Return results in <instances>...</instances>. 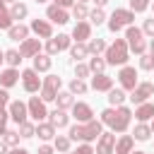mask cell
I'll list each match as a JSON object with an SVG mask.
<instances>
[{"label": "cell", "instance_id": "obj_1", "mask_svg": "<svg viewBox=\"0 0 154 154\" xmlns=\"http://www.w3.org/2000/svg\"><path fill=\"white\" fill-rule=\"evenodd\" d=\"M130 120H132V111L128 106H118V108L111 106V108H106L101 113V123L108 125L111 132H125L128 125H130Z\"/></svg>", "mask_w": 154, "mask_h": 154}, {"label": "cell", "instance_id": "obj_2", "mask_svg": "<svg viewBox=\"0 0 154 154\" xmlns=\"http://www.w3.org/2000/svg\"><path fill=\"white\" fill-rule=\"evenodd\" d=\"M103 123L101 120H89V123H77V125H72L70 128V132H67V137L70 140H79V142H84V144H89V142H94V140H99L101 137V132H103V128H101Z\"/></svg>", "mask_w": 154, "mask_h": 154}, {"label": "cell", "instance_id": "obj_3", "mask_svg": "<svg viewBox=\"0 0 154 154\" xmlns=\"http://www.w3.org/2000/svg\"><path fill=\"white\" fill-rule=\"evenodd\" d=\"M128 58H130V46H128V41L125 38H116L108 48H106V63L108 65H125L128 63Z\"/></svg>", "mask_w": 154, "mask_h": 154}, {"label": "cell", "instance_id": "obj_4", "mask_svg": "<svg viewBox=\"0 0 154 154\" xmlns=\"http://www.w3.org/2000/svg\"><path fill=\"white\" fill-rule=\"evenodd\" d=\"M125 41H128V46H130L132 53H137V55H144L147 53V41H144V31L142 29L128 26L125 29Z\"/></svg>", "mask_w": 154, "mask_h": 154}, {"label": "cell", "instance_id": "obj_5", "mask_svg": "<svg viewBox=\"0 0 154 154\" xmlns=\"http://www.w3.org/2000/svg\"><path fill=\"white\" fill-rule=\"evenodd\" d=\"M132 22H135V12L132 10H113V14H111V19L106 24H108V29L113 34H118L123 26H132Z\"/></svg>", "mask_w": 154, "mask_h": 154}, {"label": "cell", "instance_id": "obj_6", "mask_svg": "<svg viewBox=\"0 0 154 154\" xmlns=\"http://www.w3.org/2000/svg\"><path fill=\"white\" fill-rule=\"evenodd\" d=\"M60 84H63V79L58 77V75H48L46 79H43V87H41V99L48 103V101H55V96H58V91H60Z\"/></svg>", "mask_w": 154, "mask_h": 154}, {"label": "cell", "instance_id": "obj_7", "mask_svg": "<svg viewBox=\"0 0 154 154\" xmlns=\"http://www.w3.org/2000/svg\"><path fill=\"white\" fill-rule=\"evenodd\" d=\"M70 46H72V36H67V34H58V36H53V38H48V41H46V53L53 58L55 53L67 51Z\"/></svg>", "mask_w": 154, "mask_h": 154}, {"label": "cell", "instance_id": "obj_8", "mask_svg": "<svg viewBox=\"0 0 154 154\" xmlns=\"http://www.w3.org/2000/svg\"><path fill=\"white\" fill-rule=\"evenodd\" d=\"M118 82H120V89L123 91H132L140 82H137V70L130 67V65H123L120 72H118Z\"/></svg>", "mask_w": 154, "mask_h": 154}, {"label": "cell", "instance_id": "obj_9", "mask_svg": "<svg viewBox=\"0 0 154 154\" xmlns=\"http://www.w3.org/2000/svg\"><path fill=\"white\" fill-rule=\"evenodd\" d=\"M22 87H24V91H29V94H36V91H41L43 82L38 79V72H36L34 67H26V70H22Z\"/></svg>", "mask_w": 154, "mask_h": 154}, {"label": "cell", "instance_id": "obj_10", "mask_svg": "<svg viewBox=\"0 0 154 154\" xmlns=\"http://www.w3.org/2000/svg\"><path fill=\"white\" fill-rule=\"evenodd\" d=\"M26 108H29V116L36 123H43V118H48V108H46V101L41 96H31L26 101Z\"/></svg>", "mask_w": 154, "mask_h": 154}, {"label": "cell", "instance_id": "obj_11", "mask_svg": "<svg viewBox=\"0 0 154 154\" xmlns=\"http://www.w3.org/2000/svg\"><path fill=\"white\" fill-rule=\"evenodd\" d=\"M149 96H154V84H152V82H140V84L130 91V101H132V103H137V106H140V103H144Z\"/></svg>", "mask_w": 154, "mask_h": 154}, {"label": "cell", "instance_id": "obj_12", "mask_svg": "<svg viewBox=\"0 0 154 154\" xmlns=\"http://www.w3.org/2000/svg\"><path fill=\"white\" fill-rule=\"evenodd\" d=\"M96 154H116V132H101L96 140Z\"/></svg>", "mask_w": 154, "mask_h": 154}, {"label": "cell", "instance_id": "obj_13", "mask_svg": "<svg viewBox=\"0 0 154 154\" xmlns=\"http://www.w3.org/2000/svg\"><path fill=\"white\" fill-rule=\"evenodd\" d=\"M7 111H10V118L14 120V123H26V116H29V108H26V103L24 101H10V106H7Z\"/></svg>", "mask_w": 154, "mask_h": 154}, {"label": "cell", "instance_id": "obj_14", "mask_svg": "<svg viewBox=\"0 0 154 154\" xmlns=\"http://www.w3.org/2000/svg\"><path fill=\"white\" fill-rule=\"evenodd\" d=\"M72 116L77 118V123H89V120H94V111H91V106L84 103V101H75Z\"/></svg>", "mask_w": 154, "mask_h": 154}, {"label": "cell", "instance_id": "obj_15", "mask_svg": "<svg viewBox=\"0 0 154 154\" xmlns=\"http://www.w3.org/2000/svg\"><path fill=\"white\" fill-rule=\"evenodd\" d=\"M46 19L53 22V24H67V22H70V14H67V10H63V7H58V5H48Z\"/></svg>", "mask_w": 154, "mask_h": 154}, {"label": "cell", "instance_id": "obj_16", "mask_svg": "<svg viewBox=\"0 0 154 154\" xmlns=\"http://www.w3.org/2000/svg\"><path fill=\"white\" fill-rule=\"evenodd\" d=\"M38 38H53V26H51V22H46V19H34L31 22V26H29Z\"/></svg>", "mask_w": 154, "mask_h": 154}, {"label": "cell", "instance_id": "obj_17", "mask_svg": "<svg viewBox=\"0 0 154 154\" xmlns=\"http://www.w3.org/2000/svg\"><path fill=\"white\" fill-rule=\"evenodd\" d=\"M72 38H75V43L89 41V38H91V24H89V22H77V24L72 26Z\"/></svg>", "mask_w": 154, "mask_h": 154}, {"label": "cell", "instance_id": "obj_18", "mask_svg": "<svg viewBox=\"0 0 154 154\" xmlns=\"http://www.w3.org/2000/svg\"><path fill=\"white\" fill-rule=\"evenodd\" d=\"M41 53V41L38 38H26V41H22V46H19V55L22 58H36Z\"/></svg>", "mask_w": 154, "mask_h": 154}, {"label": "cell", "instance_id": "obj_19", "mask_svg": "<svg viewBox=\"0 0 154 154\" xmlns=\"http://www.w3.org/2000/svg\"><path fill=\"white\" fill-rule=\"evenodd\" d=\"M91 89L94 91H111L113 89V77H108L106 72H99L91 77Z\"/></svg>", "mask_w": 154, "mask_h": 154}, {"label": "cell", "instance_id": "obj_20", "mask_svg": "<svg viewBox=\"0 0 154 154\" xmlns=\"http://www.w3.org/2000/svg\"><path fill=\"white\" fill-rule=\"evenodd\" d=\"M19 70L17 67H7V70H2L0 72V87L2 89H10V87H14L17 82H19Z\"/></svg>", "mask_w": 154, "mask_h": 154}, {"label": "cell", "instance_id": "obj_21", "mask_svg": "<svg viewBox=\"0 0 154 154\" xmlns=\"http://www.w3.org/2000/svg\"><path fill=\"white\" fill-rule=\"evenodd\" d=\"M48 123L58 130V128H67V123H70V116L65 113V111H60V108H55V111H51L48 113Z\"/></svg>", "mask_w": 154, "mask_h": 154}, {"label": "cell", "instance_id": "obj_22", "mask_svg": "<svg viewBox=\"0 0 154 154\" xmlns=\"http://www.w3.org/2000/svg\"><path fill=\"white\" fill-rule=\"evenodd\" d=\"M135 118H137L140 123H147V120H152V118H154V103H152V101H144V103H140V106L135 108Z\"/></svg>", "mask_w": 154, "mask_h": 154}, {"label": "cell", "instance_id": "obj_23", "mask_svg": "<svg viewBox=\"0 0 154 154\" xmlns=\"http://www.w3.org/2000/svg\"><path fill=\"white\" fill-rule=\"evenodd\" d=\"M29 26H24V24H14V26H10L7 29V38L10 41H26L29 38Z\"/></svg>", "mask_w": 154, "mask_h": 154}, {"label": "cell", "instance_id": "obj_24", "mask_svg": "<svg viewBox=\"0 0 154 154\" xmlns=\"http://www.w3.org/2000/svg\"><path fill=\"white\" fill-rule=\"evenodd\" d=\"M135 147V137L132 135H120L116 140V154H130Z\"/></svg>", "mask_w": 154, "mask_h": 154}, {"label": "cell", "instance_id": "obj_25", "mask_svg": "<svg viewBox=\"0 0 154 154\" xmlns=\"http://www.w3.org/2000/svg\"><path fill=\"white\" fill-rule=\"evenodd\" d=\"M36 72H48L51 67H53V58L48 55V53H38L36 58H34V65H31Z\"/></svg>", "mask_w": 154, "mask_h": 154}, {"label": "cell", "instance_id": "obj_26", "mask_svg": "<svg viewBox=\"0 0 154 154\" xmlns=\"http://www.w3.org/2000/svg\"><path fill=\"white\" fill-rule=\"evenodd\" d=\"M149 135H152V128H149L147 123H137V125H135V130H132V137H135L137 142H147V140H149Z\"/></svg>", "mask_w": 154, "mask_h": 154}, {"label": "cell", "instance_id": "obj_27", "mask_svg": "<svg viewBox=\"0 0 154 154\" xmlns=\"http://www.w3.org/2000/svg\"><path fill=\"white\" fill-rule=\"evenodd\" d=\"M55 101H58V108H60V111H67V108H72V106H75V99H72V94H70V91H58Z\"/></svg>", "mask_w": 154, "mask_h": 154}, {"label": "cell", "instance_id": "obj_28", "mask_svg": "<svg viewBox=\"0 0 154 154\" xmlns=\"http://www.w3.org/2000/svg\"><path fill=\"white\" fill-rule=\"evenodd\" d=\"M36 135L41 140H55V128L51 123H38L36 125Z\"/></svg>", "mask_w": 154, "mask_h": 154}, {"label": "cell", "instance_id": "obj_29", "mask_svg": "<svg viewBox=\"0 0 154 154\" xmlns=\"http://www.w3.org/2000/svg\"><path fill=\"white\" fill-rule=\"evenodd\" d=\"M70 144H72V140H70L67 135H55V140H53V147H55V152H60V154H67V152H70Z\"/></svg>", "mask_w": 154, "mask_h": 154}, {"label": "cell", "instance_id": "obj_30", "mask_svg": "<svg viewBox=\"0 0 154 154\" xmlns=\"http://www.w3.org/2000/svg\"><path fill=\"white\" fill-rule=\"evenodd\" d=\"M70 55H72V60H82V58H87L89 55V48H87V43H72L70 46Z\"/></svg>", "mask_w": 154, "mask_h": 154}, {"label": "cell", "instance_id": "obj_31", "mask_svg": "<svg viewBox=\"0 0 154 154\" xmlns=\"http://www.w3.org/2000/svg\"><path fill=\"white\" fill-rule=\"evenodd\" d=\"M10 14H12L14 22H19V19H24V17L29 14V7H26L24 2H14V5L10 7Z\"/></svg>", "mask_w": 154, "mask_h": 154}, {"label": "cell", "instance_id": "obj_32", "mask_svg": "<svg viewBox=\"0 0 154 154\" xmlns=\"http://www.w3.org/2000/svg\"><path fill=\"white\" fill-rule=\"evenodd\" d=\"M87 48H89V53H94V55H99V53H106V48H108V43H106L103 38H89V43H87Z\"/></svg>", "mask_w": 154, "mask_h": 154}, {"label": "cell", "instance_id": "obj_33", "mask_svg": "<svg viewBox=\"0 0 154 154\" xmlns=\"http://www.w3.org/2000/svg\"><path fill=\"white\" fill-rule=\"evenodd\" d=\"M108 103H111L113 108L123 106V103H125V91H123V89H111V91H108Z\"/></svg>", "mask_w": 154, "mask_h": 154}, {"label": "cell", "instance_id": "obj_34", "mask_svg": "<svg viewBox=\"0 0 154 154\" xmlns=\"http://www.w3.org/2000/svg\"><path fill=\"white\" fill-rule=\"evenodd\" d=\"M106 58H101V55H94V58H89V70L94 72V75H99V72H103L106 70Z\"/></svg>", "mask_w": 154, "mask_h": 154}, {"label": "cell", "instance_id": "obj_35", "mask_svg": "<svg viewBox=\"0 0 154 154\" xmlns=\"http://www.w3.org/2000/svg\"><path fill=\"white\" fill-rule=\"evenodd\" d=\"M72 17H75L77 22L89 19V10H87V5H84V2H75V7H72Z\"/></svg>", "mask_w": 154, "mask_h": 154}, {"label": "cell", "instance_id": "obj_36", "mask_svg": "<svg viewBox=\"0 0 154 154\" xmlns=\"http://www.w3.org/2000/svg\"><path fill=\"white\" fill-rule=\"evenodd\" d=\"M24 58L19 55V51H14V48H10V51H5V63L10 65V67H17L19 63H22Z\"/></svg>", "mask_w": 154, "mask_h": 154}, {"label": "cell", "instance_id": "obj_37", "mask_svg": "<svg viewBox=\"0 0 154 154\" xmlns=\"http://www.w3.org/2000/svg\"><path fill=\"white\" fill-rule=\"evenodd\" d=\"M87 89H89V84L84 82V79H72L70 82V94H87Z\"/></svg>", "mask_w": 154, "mask_h": 154}, {"label": "cell", "instance_id": "obj_38", "mask_svg": "<svg viewBox=\"0 0 154 154\" xmlns=\"http://www.w3.org/2000/svg\"><path fill=\"white\" fill-rule=\"evenodd\" d=\"M19 137H22L19 130H7V132L2 135V142H5L7 147H17V144H19Z\"/></svg>", "mask_w": 154, "mask_h": 154}, {"label": "cell", "instance_id": "obj_39", "mask_svg": "<svg viewBox=\"0 0 154 154\" xmlns=\"http://www.w3.org/2000/svg\"><path fill=\"white\" fill-rule=\"evenodd\" d=\"M103 22H106L103 10H101V7H94V10L89 12V24H96V26H99V24H103Z\"/></svg>", "mask_w": 154, "mask_h": 154}, {"label": "cell", "instance_id": "obj_40", "mask_svg": "<svg viewBox=\"0 0 154 154\" xmlns=\"http://www.w3.org/2000/svg\"><path fill=\"white\" fill-rule=\"evenodd\" d=\"M19 135H22V137H34V135H36V125L29 123V120L22 123V125H19Z\"/></svg>", "mask_w": 154, "mask_h": 154}, {"label": "cell", "instance_id": "obj_41", "mask_svg": "<svg viewBox=\"0 0 154 154\" xmlns=\"http://www.w3.org/2000/svg\"><path fill=\"white\" fill-rule=\"evenodd\" d=\"M10 26H14V19H12L10 10H2L0 12V29H10Z\"/></svg>", "mask_w": 154, "mask_h": 154}, {"label": "cell", "instance_id": "obj_42", "mask_svg": "<svg viewBox=\"0 0 154 154\" xmlns=\"http://www.w3.org/2000/svg\"><path fill=\"white\" fill-rule=\"evenodd\" d=\"M89 72H91L89 65H84V63H77V65H75V77H77V79H87Z\"/></svg>", "mask_w": 154, "mask_h": 154}, {"label": "cell", "instance_id": "obj_43", "mask_svg": "<svg viewBox=\"0 0 154 154\" xmlns=\"http://www.w3.org/2000/svg\"><path fill=\"white\" fill-rule=\"evenodd\" d=\"M140 67H142V70H154V55H152V53L140 55Z\"/></svg>", "mask_w": 154, "mask_h": 154}, {"label": "cell", "instance_id": "obj_44", "mask_svg": "<svg viewBox=\"0 0 154 154\" xmlns=\"http://www.w3.org/2000/svg\"><path fill=\"white\" fill-rule=\"evenodd\" d=\"M149 7V0H130V10L132 12H144Z\"/></svg>", "mask_w": 154, "mask_h": 154}, {"label": "cell", "instance_id": "obj_45", "mask_svg": "<svg viewBox=\"0 0 154 154\" xmlns=\"http://www.w3.org/2000/svg\"><path fill=\"white\" fill-rule=\"evenodd\" d=\"M7 120H10V111H0V137L7 132Z\"/></svg>", "mask_w": 154, "mask_h": 154}, {"label": "cell", "instance_id": "obj_46", "mask_svg": "<svg viewBox=\"0 0 154 154\" xmlns=\"http://www.w3.org/2000/svg\"><path fill=\"white\" fill-rule=\"evenodd\" d=\"M142 31H144L147 36H152V38H154V17L144 19V24H142Z\"/></svg>", "mask_w": 154, "mask_h": 154}, {"label": "cell", "instance_id": "obj_47", "mask_svg": "<svg viewBox=\"0 0 154 154\" xmlns=\"http://www.w3.org/2000/svg\"><path fill=\"white\" fill-rule=\"evenodd\" d=\"M67 154H96V152H94V147H91V144H79L75 152H67Z\"/></svg>", "mask_w": 154, "mask_h": 154}, {"label": "cell", "instance_id": "obj_48", "mask_svg": "<svg viewBox=\"0 0 154 154\" xmlns=\"http://www.w3.org/2000/svg\"><path fill=\"white\" fill-rule=\"evenodd\" d=\"M5 106H10V94H7V89L0 87V111H5Z\"/></svg>", "mask_w": 154, "mask_h": 154}, {"label": "cell", "instance_id": "obj_49", "mask_svg": "<svg viewBox=\"0 0 154 154\" xmlns=\"http://www.w3.org/2000/svg\"><path fill=\"white\" fill-rule=\"evenodd\" d=\"M53 5H58V7L67 10V7H75V0H53Z\"/></svg>", "mask_w": 154, "mask_h": 154}, {"label": "cell", "instance_id": "obj_50", "mask_svg": "<svg viewBox=\"0 0 154 154\" xmlns=\"http://www.w3.org/2000/svg\"><path fill=\"white\" fill-rule=\"evenodd\" d=\"M55 152V147H51V144H41L38 147V154H53Z\"/></svg>", "mask_w": 154, "mask_h": 154}, {"label": "cell", "instance_id": "obj_51", "mask_svg": "<svg viewBox=\"0 0 154 154\" xmlns=\"http://www.w3.org/2000/svg\"><path fill=\"white\" fill-rule=\"evenodd\" d=\"M10 154H29V152H26V149H22V147H14Z\"/></svg>", "mask_w": 154, "mask_h": 154}, {"label": "cell", "instance_id": "obj_52", "mask_svg": "<svg viewBox=\"0 0 154 154\" xmlns=\"http://www.w3.org/2000/svg\"><path fill=\"white\" fill-rule=\"evenodd\" d=\"M0 154H7V144H5L2 140H0Z\"/></svg>", "mask_w": 154, "mask_h": 154}, {"label": "cell", "instance_id": "obj_53", "mask_svg": "<svg viewBox=\"0 0 154 154\" xmlns=\"http://www.w3.org/2000/svg\"><path fill=\"white\" fill-rule=\"evenodd\" d=\"M94 2H96V7H103V5L108 2V0H94Z\"/></svg>", "mask_w": 154, "mask_h": 154}, {"label": "cell", "instance_id": "obj_54", "mask_svg": "<svg viewBox=\"0 0 154 154\" xmlns=\"http://www.w3.org/2000/svg\"><path fill=\"white\" fill-rule=\"evenodd\" d=\"M149 53H152V55H154V38H152V41H149Z\"/></svg>", "mask_w": 154, "mask_h": 154}, {"label": "cell", "instance_id": "obj_55", "mask_svg": "<svg viewBox=\"0 0 154 154\" xmlns=\"http://www.w3.org/2000/svg\"><path fill=\"white\" fill-rule=\"evenodd\" d=\"M2 2H10V5H14V2H19V0H2Z\"/></svg>", "mask_w": 154, "mask_h": 154}, {"label": "cell", "instance_id": "obj_56", "mask_svg": "<svg viewBox=\"0 0 154 154\" xmlns=\"http://www.w3.org/2000/svg\"><path fill=\"white\" fill-rule=\"evenodd\" d=\"M2 10H5V2H2V0H0V12H2Z\"/></svg>", "mask_w": 154, "mask_h": 154}, {"label": "cell", "instance_id": "obj_57", "mask_svg": "<svg viewBox=\"0 0 154 154\" xmlns=\"http://www.w3.org/2000/svg\"><path fill=\"white\" fill-rule=\"evenodd\" d=\"M130 154H149V152H130Z\"/></svg>", "mask_w": 154, "mask_h": 154}, {"label": "cell", "instance_id": "obj_58", "mask_svg": "<svg viewBox=\"0 0 154 154\" xmlns=\"http://www.w3.org/2000/svg\"><path fill=\"white\" fill-rule=\"evenodd\" d=\"M149 128H152V132H154V118H152V125H149Z\"/></svg>", "mask_w": 154, "mask_h": 154}, {"label": "cell", "instance_id": "obj_59", "mask_svg": "<svg viewBox=\"0 0 154 154\" xmlns=\"http://www.w3.org/2000/svg\"><path fill=\"white\" fill-rule=\"evenodd\" d=\"M77 2H84V5H87V0H77Z\"/></svg>", "mask_w": 154, "mask_h": 154}, {"label": "cell", "instance_id": "obj_60", "mask_svg": "<svg viewBox=\"0 0 154 154\" xmlns=\"http://www.w3.org/2000/svg\"><path fill=\"white\" fill-rule=\"evenodd\" d=\"M36 2H48V0H36Z\"/></svg>", "mask_w": 154, "mask_h": 154}, {"label": "cell", "instance_id": "obj_61", "mask_svg": "<svg viewBox=\"0 0 154 154\" xmlns=\"http://www.w3.org/2000/svg\"><path fill=\"white\" fill-rule=\"evenodd\" d=\"M152 10H154V2H152Z\"/></svg>", "mask_w": 154, "mask_h": 154}]
</instances>
